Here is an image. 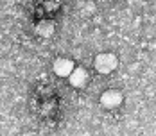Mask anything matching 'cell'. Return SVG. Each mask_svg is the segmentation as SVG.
<instances>
[{
  "instance_id": "5",
  "label": "cell",
  "mask_w": 156,
  "mask_h": 136,
  "mask_svg": "<svg viewBox=\"0 0 156 136\" xmlns=\"http://www.w3.org/2000/svg\"><path fill=\"white\" fill-rule=\"evenodd\" d=\"M36 30H38V34H41V36H50L52 30H54V27H52L50 22H41V23H38Z\"/></svg>"
},
{
  "instance_id": "3",
  "label": "cell",
  "mask_w": 156,
  "mask_h": 136,
  "mask_svg": "<svg viewBox=\"0 0 156 136\" xmlns=\"http://www.w3.org/2000/svg\"><path fill=\"white\" fill-rule=\"evenodd\" d=\"M70 82H72V86H76V88H81V86H84L86 84V79H88V74H86V70L84 68H74L72 72H70Z\"/></svg>"
},
{
  "instance_id": "2",
  "label": "cell",
  "mask_w": 156,
  "mask_h": 136,
  "mask_svg": "<svg viewBox=\"0 0 156 136\" xmlns=\"http://www.w3.org/2000/svg\"><path fill=\"white\" fill-rule=\"evenodd\" d=\"M101 102H102L104 107H109V109H111V107H117L119 104H122V95L115 90H109V91H106V93H102Z\"/></svg>"
},
{
  "instance_id": "1",
  "label": "cell",
  "mask_w": 156,
  "mask_h": 136,
  "mask_svg": "<svg viewBox=\"0 0 156 136\" xmlns=\"http://www.w3.org/2000/svg\"><path fill=\"white\" fill-rule=\"evenodd\" d=\"M115 66H117V58H115L113 54H101V56H97V59H95V68H97L101 74H109V72H113Z\"/></svg>"
},
{
  "instance_id": "4",
  "label": "cell",
  "mask_w": 156,
  "mask_h": 136,
  "mask_svg": "<svg viewBox=\"0 0 156 136\" xmlns=\"http://www.w3.org/2000/svg\"><path fill=\"white\" fill-rule=\"evenodd\" d=\"M74 70V65L70 59H58L54 63V72L58 74L59 77H65V75H70V72Z\"/></svg>"
}]
</instances>
